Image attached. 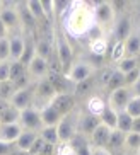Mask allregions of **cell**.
Returning <instances> with one entry per match:
<instances>
[{
	"instance_id": "6da1fadb",
	"label": "cell",
	"mask_w": 140,
	"mask_h": 155,
	"mask_svg": "<svg viewBox=\"0 0 140 155\" xmlns=\"http://www.w3.org/2000/svg\"><path fill=\"white\" fill-rule=\"evenodd\" d=\"M62 31L67 38L72 39H84L92 36L97 28L94 17V2H68V9L62 15Z\"/></svg>"
},
{
	"instance_id": "7a4b0ae2",
	"label": "cell",
	"mask_w": 140,
	"mask_h": 155,
	"mask_svg": "<svg viewBox=\"0 0 140 155\" xmlns=\"http://www.w3.org/2000/svg\"><path fill=\"white\" fill-rule=\"evenodd\" d=\"M53 41H55V55L58 60L60 67L63 68V73L68 70V67L73 63V48L65 36V32H53Z\"/></svg>"
},
{
	"instance_id": "3957f363",
	"label": "cell",
	"mask_w": 140,
	"mask_h": 155,
	"mask_svg": "<svg viewBox=\"0 0 140 155\" xmlns=\"http://www.w3.org/2000/svg\"><path fill=\"white\" fill-rule=\"evenodd\" d=\"M96 68H97V67H96L90 60L80 58V60H75V61L68 67V70L63 73V75L73 84V85H77V84L89 80V78L94 75Z\"/></svg>"
},
{
	"instance_id": "277c9868",
	"label": "cell",
	"mask_w": 140,
	"mask_h": 155,
	"mask_svg": "<svg viewBox=\"0 0 140 155\" xmlns=\"http://www.w3.org/2000/svg\"><path fill=\"white\" fill-rule=\"evenodd\" d=\"M55 97H56V91H55L53 84L50 82V78H45L34 84V89H32V106L34 107L41 109L51 104Z\"/></svg>"
},
{
	"instance_id": "5b68a950",
	"label": "cell",
	"mask_w": 140,
	"mask_h": 155,
	"mask_svg": "<svg viewBox=\"0 0 140 155\" xmlns=\"http://www.w3.org/2000/svg\"><path fill=\"white\" fill-rule=\"evenodd\" d=\"M94 17L99 28H113L116 22V10L113 2H94Z\"/></svg>"
},
{
	"instance_id": "8992f818",
	"label": "cell",
	"mask_w": 140,
	"mask_h": 155,
	"mask_svg": "<svg viewBox=\"0 0 140 155\" xmlns=\"http://www.w3.org/2000/svg\"><path fill=\"white\" fill-rule=\"evenodd\" d=\"M26 73L34 84L39 82V80H45V78L50 77V61L34 53L32 58L26 65Z\"/></svg>"
},
{
	"instance_id": "52a82bcc",
	"label": "cell",
	"mask_w": 140,
	"mask_h": 155,
	"mask_svg": "<svg viewBox=\"0 0 140 155\" xmlns=\"http://www.w3.org/2000/svg\"><path fill=\"white\" fill-rule=\"evenodd\" d=\"M77 121H79V111L77 109L72 111V113H68V114H65L63 118L60 119V123L56 124L60 141H72L73 138H75V135L79 133Z\"/></svg>"
},
{
	"instance_id": "ba28073f",
	"label": "cell",
	"mask_w": 140,
	"mask_h": 155,
	"mask_svg": "<svg viewBox=\"0 0 140 155\" xmlns=\"http://www.w3.org/2000/svg\"><path fill=\"white\" fill-rule=\"evenodd\" d=\"M19 124L22 126V130H27V131H36L38 133L41 128H43L39 109H38V107H34V106H29L27 109L21 111Z\"/></svg>"
},
{
	"instance_id": "9c48e42d",
	"label": "cell",
	"mask_w": 140,
	"mask_h": 155,
	"mask_svg": "<svg viewBox=\"0 0 140 155\" xmlns=\"http://www.w3.org/2000/svg\"><path fill=\"white\" fill-rule=\"evenodd\" d=\"M27 36L21 29L9 32V46H10V61H21L26 51Z\"/></svg>"
},
{
	"instance_id": "30bf717a",
	"label": "cell",
	"mask_w": 140,
	"mask_h": 155,
	"mask_svg": "<svg viewBox=\"0 0 140 155\" xmlns=\"http://www.w3.org/2000/svg\"><path fill=\"white\" fill-rule=\"evenodd\" d=\"M131 96H133V92H131L130 87H121V89H116V91L109 92L106 102H108V106L111 109L120 113V111H125V107H127L128 101L131 99Z\"/></svg>"
},
{
	"instance_id": "8fae6325",
	"label": "cell",
	"mask_w": 140,
	"mask_h": 155,
	"mask_svg": "<svg viewBox=\"0 0 140 155\" xmlns=\"http://www.w3.org/2000/svg\"><path fill=\"white\" fill-rule=\"evenodd\" d=\"M0 19H2V22H4V26L7 28L9 32L21 29V21H19V12H17V5L15 4H7L5 2L4 9L0 10Z\"/></svg>"
},
{
	"instance_id": "7c38bea8",
	"label": "cell",
	"mask_w": 140,
	"mask_h": 155,
	"mask_svg": "<svg viewBox=\"0 0 140 155\" xmlns=\"http://www.w3.org/2000/svg\"><path fill=\"white\" fill-rule=\"evenodd\" d=\"M32 89H34V84L29 87H22V89H17L14 92V96L10 97L9 104L14 106L15 109L24 111L27 109L29 106H32Z\"/></svg>"
},
{
	"instance_id": "4fadbf2b",
	"label": "cell",
	"mask_w": 140,
	"mask_h": 155,
	"mask_svg": "<svg viewBox=\"0 0 140 155\" xmlns=\"http://www.w3.org/2000/svg\"><path fill=\"white\" fill-rule=\"evenodd\" d=\"M101 124V119L92 116V114L86 113V111H79V121H77V128H79V135L89 138L92 135L96 128Z\"/></svg>"
},
{
	"instance_id": "5bb4252c",
	"label": "cell",
	"mask_w": 140,
	"mask_h": 155,
	"mask_svg": "<svg viewBox=\"0 0 140 155\" xmlns=\"http://www.w3.org/2000/svg\"><path fill=\"white\" fill-rule=\"evenodd\" d=\"M133 31V21L130 15L123 14L120 17H116V22L113 26V34H114V41H125Z\"/></svg>"
},
{
	"instance_id": "9a60e30c",
	"label": "cell",
	"mask_w": 140,
	"mask_h": 155,
	"mask_svg": "<svg viewBox=\"0 0 140 155\" xmlns=\"http://www.w3.org/2000/svg\"><path fill=\"white\" fill-rule=\"evenodd\" d=\"M15 5H17V12H19L21 29H22L24 34H29V32H32L34 29H36V26H38L36 19L32 17V14L26 7V2H21V4H15Z\"/></svg>"
},
{
	"instance_id": "2e32d148",
	"label": "cell",
	"mask_w": 140,
	"mask_h": 155,
	"mask_svg": "<svg viewBox=\"0 0 140 155\" xmlns=\"http://www.w3.org/2000/svg\"><path fill=\"white\" fill-rule=\"evenodd\" d=\"M111 128H108L106 124L101 123L99 126L96 128L92 135L89 137V141L92 147H99V148H108V143H109V137H111Z\"/></svg>"
},
{
	"instance_id": "e0dca14e",
	"label": "cell",
	"mask_w": 140,
	"mask_h": 155,
	"mask_svg": "<svg viewBox=\"0 0 140 155\" xmlns=\"http://www.w3.org/2000/svg\"><path fill=\"white\" fill-rule=\"evenodd\" d=\"M51 104L58 109L62 116H65V114L75 111V96L73 94H56Z\"/></svg>"
},
{
	"instance_id": "ac0fdd59",
	"label": "cell",
	"mask_w": 140,
	"mask_h": 155,
	"mask_svg": "<svg viewBox=\"0 0 140 155\" xmlns=\"http://www.w3.org/2000/svg\"><path fill=\"white\" fill-rule=\"evenodd\" d=\"M87 50H89L90 56L92 58H103L106 56L109 50V39L106 36H101V38H96V39H90L89 45H87Z\"/></svg>"
},
{
	"instance_id": "d6986e66",
	"label": "cell",
	"mask_w": 140,
	"mask_h": 155,
	"mask_svg": "<svg viewBox=\"0 0 140 155\" xmlns=\"http://www.w3.org/2000/svg\"><path fill=\"white\" fill-rule=\"evenodd\" d=\"M39 114H41V123H43V126H56L60 123V119L63 118L53 104H48L45 107H41Z\"/></svg>"
},
{
	"instance_id": "ffe728a7",
	"label": "cell",
	"mask_w": 140,
	"mask_h": 155,
	"mask_svg": "<svg viewBox=\"0 0 140 155\" xmlns=\"http://www.w3.org/2000/svg\"><path fill=\"white\" fill-rule=\"evenodd\" d=\"M38 135L36 131H27V130H22V133L19 135V138L15 140L14 143V148H17V150H22V152H31L32 145H34V141L38 140Z\"/></svg>"
},
{
	"instance_id": "44dd1931",
	"label": "cell",
	"mask_w": 140,
	"mask_h": 155,
	"mask_svg": "<svg viewBox=\"0 0 140 155\" xmlns=\"http://www.w3.org/2000/svg\"><path fill=\"white\" fill-rule=\"evenodd\" d=\"M21 133H22V126L19 123L0 124V140L2 141H7V143H12L14 145Z\"/></svg>"
},
{
	"instance_id": "7402d4cb",
	"label": "cell",
	"mask_w": 140,
	"mask_h": 155,
	"mask_svg": "<svg viewBox=\"0 0 140 155\" xmlns=\"http://www.w3.org/2000/svg\"><path fill=\"white\" fill-rule=\"evenodd\" d=\"M106 106H108V102L104 101L103 96H92V94H90L86 101V109L84 111L92 114V116H96V118H99Z\"/></svg>"
},
{
	"instance_id": "603a6c76",
	"label": "cell",
	"mask_w": 140,
	"mask_h": 155,
	"mask_svg": "<svg viewBox=\"0 0 140 155\" xmlns=\"http://www.w3.org/2000/svg\"><path fill=\"white\" fill-rule=\"evenodd\" d=\"M125 45V51H127V56H138L140 55V29L131 31V34L123 41Z\"/></svg>"
},
{
	"instance_id": "cb8c5ba5",
	"label": "cell",
	"mask_w": 140,
	"mask_h": 155,
	"mask_svg": "<svg viewBox=\"0 0 140 155\" xmlns=\"http://www.w3.org/2000/svg\"><path fill=\"white\" fill-rule=\"evenodd\" d=\"M19 118H21V111L15 109L14 106H10L9 102L0 107V124L19 123Z\"/></svg>"
},
{
	"instance_id": "d4e9b609",
	"label": "cell",
	"mask_w": 140,
	"mask_h": 155,
	"mask_svg": "<svg viewBox=\"0 0 140 155\" xmlns=\"http://www.w3.org/2000/svg\"><path fill=\"white\" fill-rule=\"evenodd\" d=\"M70 143H72V147H73L75 155H90L92 153V145H90L89 138L84 137V135H79V133H77L75 138H73Z\"/></svg>"
},
{
	"instance_id": "484cf974",
	"label": "cell",
	"mask_w": 140,
	"mask_h": 155,
	"mask_svg": "<svg viewBox=\"0 0 140 155\" xmlns=\"http://www.w3.org/2000/svg\"><path fill=\"white\" fill-rule=\"evenodd\" d=\"M39 138L45 141L46 145H51V147H56L60 143V138H58V128L56 126H43L38 131Z\"/></svg>"
},
{
	"instance_id": "4316f807",
	"label": "cell",
	"mask_w": 140,
	"mask_h": 155,
	"mask_svg": "<svg viewBox=\"0 0 140 155\" xmlns=\"http://www.w3.org/2000/svg\"><path fill=\"white\" fill-rule=\"evenodd\" d=\"M121 87H125V75H123L120 70L113 68L111 77H109V80H108V85H106V91L113 92V91H116V89H121Z\"/></svg>"
},
{
	"instance_id": "83f0119b",
	"label": "cell",
	"mask_w": 140,
	"mask_h": 155,
	"mask_svg": "<svg viewBox=\"0 0 140 155\" xmlns=\"http://www.w3.org/2000/svg\"><path fill=\"white\" fill-rule=\"evenodd\" d=\"M137 67H140V61H138V56H125V58L120 61V63L114 67L116 70H120V72L123 73V75H127L128 72H131V70H135Z\"/></svg>"
},
{
	"instance_id": "f1b7e54d",
	"label": "cell",
	"mask_w": 140,
	"mask_h": 155,
	"mask_svg": "<svg viewBox=\"0 0 140 155\" xmlns=\"http://www.w3.org/2000/svg\"><path fill=\"white\" fill-rule=\"evenodd\" d=\"M26 7L29 9V12L32 14V17L36 19V22L46 21L45 10H43V2H41V0H29V2H26ZM46 22H48V21H46Z\"/></svg>"
},
{
	"instance_id": "f546056e",
	"label": "cell",
	"mask_w": 140,
	"mask_h": 155,
	"mask_svg": "<svg viewBox=\"0 0 140 155\" xmlns=\"http://www.w3.org/2000/svg\"><path fill=\"white\" fill-rule=\"evenodd\" d=\"M101 123L106 124L108 128H111V130H116V121H118V113L114 109H111L109 106H106L103 111V114L99 116Z\"/></svg>"
},
{
	"instance_id": "4dcf8cb0",
	"label": "cell",
	"mask_w": 140,
	"mask_h": 155,
	"mask_svg": "<svg viewBox=\"0 0 140 155\" xmlns=\"http://www.w3.org/2000/svg\"><path fill=\"white\" fill-rule=\"evenodd\" d=\"M127 56V51H125V45L121 41H114L113 48H111V53H109V60L113 65H118L123 58Z\"/></svg>"
},
{
	"instance_id": "1f68e13d",
	"label": "cell",
	"mask_w": 140,
	"mask_h": 155,
	"mask_svg": "<svg viewBox=\"0 0 140 155\" xmlns=\"http://www.w3.org/2000/svg\"><path fill=\"white\" fill-rule=\"evenodd\" d=\"M125 138H127V133L120 131V130H113L111 131V137H109L108 150H116V148L125 147Z\"/></svg>"
},
{
	"instance_id": "d6a6232c",
	"label": "cell",
	"mask_w": 140,
	"mask_h": 155,
	"mask_svg": "<svg viewBox=\"0 0 140 155\" xmlns=\"http://www.w3.org/2000/svg\"><path fill=\"white\" fill-rule=\"evenodd\" d=\"M17 91L15 85H14L12 80H5V82H0V102L7 104L10 101V97L14 96V92Z\"/></svg>"
},
{
	"instance_id": "836d02e7",
	"label": "cell",
	"mask_w": 140,
	"mask_h": 155,
	"mask_svg": "<svg viewBox=\"0 0 140 155\" xmlns=\"http://www.w3.org/2000/svg\"><path fill=\"white\" fill-rule=\"evenodd\" d=\"M131 124H133V118L130 114H127L125 111H120L118 113V121H116V130H120L123 133H130Z\"/></svg>"
},
{
	"instance_id": "e575fe53",
	"label": "cell",
	"mask_w": 140,
	"mask_h": 155,
	"mask_svg": "<svg viewBox=\"0 0 140 155\" xmlns=\"http://www.w3.org/2000/svg\"><path fill=\"white\" fill-rule=\"evenodd\" d=\"M125 113L130 114L131 118H140V97L137 96H131V99L128 101L127 107H125Z\"/></svg>"
},
{
	"instance_id": "d590c367",
	"label": "cell",
	"mask_w": 140,
	"mask_h": 155,
	"mask_svg": "<svg viewBox=\"0 0 140 155\" xmlns=\"http://www.w3.org/2000/svg\"><path fill=\"white\" fill-rule=\"evenodd\" d=\"M125 147L128 150H135L140 152V133H127V138H125Z\"/></svg>"
},
{
	"instance_id": "8d00e7d4",
	"label": "cell",
	"mask_w": 140,
	"mask_h": 155,
	"mask_svg": "<svg viewBox=\"0 0 140 155\" xmlns=\"http://www.w3.org/2000/svg\"><path fill=\"white\" fill-rule=\"evenodd\" d=\"M55 155H75L72 143L70 141H60L58 145L55 147Z\"/></svg>"
},
{
	"instance_id": "74e56055",
	"label": "cell",
	"mask_w": 140,
	"mask_h": 155,
	"mask_svg": "<svg viewBox=\"0 0 140 155\" xmlns=\"http://www.w3.org/2000/svg\"><path fill=\"white\" fill-rule=\"evenodd\" d=\"M10 60V46H9V36L0 39V61H9Z\"/></svg>"
},
{
	"instance_id": "f35d334b",
	"label": "cell",
	"mask_w": 140,
	"mask_h": 155,
	"mask_svg": "<svg viewBox=\"0 0 140 155\" xmlns=\"http://www.w3.org/2000/svg\"><path fill=\"white\" fill-rule=\"evenodd\" d=\"M138 78H140V67H137L135 70H131L125 75V87H131Z\"/></svg>"
},
{
	"instance_id": "ab89813d",
	"label": "cell",
	"mask_w": 140,
	"mask_h": 155,
	"mask_svg": "<svg viewBox=\"0 0 140 155\" xmlns=\"http://www.w3.org/2000/svg\"><path fill=\"white\" fill-rule=\"evenodd\" d=\"M10 80V60L9 61H0V82Z\"/></svg>"
},
{
	"instance_id": "60d3db41",
	"label": "cell",
	"mask_w": 140,
	"mask_h": 155,
	"mask_svg": "<svg viewBox=\"0 0 140 155\" xmlns=\"http://www.w3.org/2000/svg\"><path fill=\"white\" fill-rule=\"evenodd\" d=\"M14 150V145L12 143H7V141H2L0 140V155H10Z\"/></svg>"
},
{
	"instance_id": "b9f144b4",
	"label": "cell",
	"mask_w": 140,
	"mask_h": 155,
	"mask_svg": "<svg viewBox=\"0 0 140 155\" xmlns=\"http://www.w3.org/2000/svg\"><path fill=\"white\" fill-rule=\"evenodd\" d=\"M90 155H113L111 150L108 148H99V147H92V153Z\"/></svg>"
},
{
	"instance_id": "7bdbcfd3",
	"label": "cell",
	"mask_w": 140,
	"mask_h": 155,
	"mask_svg": "<svg viewBox=\"0 0 140 155\" xmlns=\"http://www.w3.org/2000/svg\"><path fill=\"white\" fill-rule=\"evenodd\" d=\"M130 89H131V92H133V96L140 97V78H138V80H137L135 84H133V85L130 87Z\"/></svg>"
},
{
	"instance_id": "ee69618b",
	"label": "cell",
	"mask_w": 140,
	"mask_h": 155,
	"mask_svg": "<svg viewBox=\"0 0 140 155\" xmlns=\"http://www.w3.org/2000/svg\"><path fill=\"white\" fill-rule=\"evenodd\" d=\"M131 131H133V133H140V118H135V119H133Z\"/></svg>"
},
{
	"instance_id": "f6af8a7d",
	"label": "cell",
	"mask_w": 140,
	"mask_h": 155,
	"mask_svg": "<svg viewBox=\"0 0 140 155\" xmlns=\"http://www.w3.org/2000/svg\"><path fill=\"white\" fill-rule=\"evenodd\" d=\"M7 36H9V31H7V28L4 26L2 19H0V39H2V38H7Z\"/></svg>"
},
{
	"instance_id": "bcb514c9",
	"label": "cell",
	"mask_w": 140,
	"mask_h": 155,
	"mask_svg": "<svg viewBox=\"0 0 140 155\" xmlns=\"http://www.w3.org/2000/svg\"><path fill=\"white\" fill-rule=\"evenodd\" d=\"M10 155H29V153H27V152H22V150H17V148H14Z\"/></svg>"
},
{
	"instance_id": "7dc6e473",
	"label": "cell",
	"mask_w": 140,
	"mask_h": 155,
	"mask_svg": "<svg viewBox=\"0 0 140 155\" xmlns=\"http://www.w3.org/2000/svg\"><path fill=\"white\" fill-rule=\"evenodd\" d=\"M4 5H5V2H2V0H0V10L4 9Z\"/></svg>"
}]
</instances>
